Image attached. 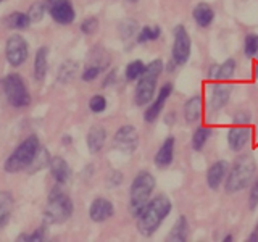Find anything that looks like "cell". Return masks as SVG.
<instances>
[{"label":"cell","mask_w":258,"mask_h":242,"mask_svg":"<svg viewBox=\"0 0 258 242\" xmlns=\"http://www.w3.org/2000/svg\"><path fill=\"white\" fill-rule=\"evenodd\" d=\"M78 68H79V65L76 62L67 60L58 70V81H60V83H70V81L76 76Z\"/></svg>","instance_id":"cell-26"},{"label":"cell","mask_w":258,"mask_h":242,"mask_svg":"<svg viewBox=\"0 0 258 242\" xmlns=\"http://www.w3.org/2000/svg\"><path fill=\"white\" fill-rule=\"evenodd\" d=\"M50 160H52V158H48V153H47L45 149H39L36 158L32 160V163H31L29 168H28V169H29V173H36L37 169H42L45 165H50Z\"/></svg>","instance_id":"cell-30"},{"label":"cell","mask_w":258,"mask_h":242,"mask_svg":"<svg viewBox=\"0 0 258 242\" xmlns=\"http://www.w3.org/2000/svg\"><path fill=\"white\" fill-rule=\"evenodd\" d=\"M234 71H236V60L228 58L223 65H213L210 68V78H216V79H221V81H228L232 78Z\"/></svg>","instance_id":"cell-21"},{"label":"cell","mask_w":258,"mask_h":242,"mask_svg":"<svg viewBox=\"0 0 258 242\" xmlns=\"http://www.w3.org/2000/svg\"><path fill=\"white\" fill-rule=\"evenodd\" d=\"M202 116V97L194 95L184 105V118L187 123H197Z\"/></svg>","instance_id":"cell-20"},{"label":"cell","mask_w":258,"mask_h":242,"mask_svg":"<svg viewBox=\"0 0 258 242\" xmlns=\"http://www.w3.org/2000/svg\"><path fill=\"white\" fill-rule=\"evenodd\" d=\"M39 149H40V144L36 136L26 137V141H23L12 155L7 158L5 171L18 173V171H23V169H28L29 165L32 163V160L36 158Z\"/></svg>","instance_id":"cell-4"},{"label":"cell","mask_w":258,"mask_h":242,"mask_svg":"<svg viewBox=\"0 0 258 242\" xmlns=\"http://www.w3.org/2000/svg\"><path fill=\"white\" fill-rule=\"evenodd\" d=\"M56 2H60V0H47L48 7H50V5H53V4H56Z\"/></svg>","instance_id":"cell-42"},{"label":"cell","mask_w":258,"mask_h":242,"mask_svg":"<svg viewBox=\"0 0 258 242\" xmlns=\"http://www.w3.org/2000/svg\"><path fill=\"white\" fill-rule=\"evenodd\" d=\"M168 239L176 240V242H181V240L187 239V220H185L184 216L177 218L174 228L171 229V232L168 234Z\"/></svg>","instance_id":"cell-25"},{"label":"cell","mask_w":258,"mask_h":242,"mask_svg":"<svg viewBox=\"0 0 258 242\" xmlns=\"http://www.w3.org/2000/svg\"><path fill=\"white\" fill-rule=\"evenodd\" d=\"M192 18L200 28L212 26V23L215 20V12H213L212 5H208L205 2L197 4L196 7H194V10H192Z\"/></svg>","instance_id":"cell-14"},{"label":"cell","mask_w":258,"mask_h":242,"mask_svg":"<svg viewBox=\"0 0 258 242\" xmlns=\"http://www.w3.org/2000/svg\"><path fill=\"white\" fill-rule=\"evenodd\" d=\"M97 28H99V21H97V18H87L83 21V24H81V31L84 32V34H94V32L97 31Z\"/></svg>","instance_id":"cell-36"},{"label":"cell","mask_w":258,"mask_h":242,"mask_svg":"<svg viewBox=\"0 0 258 242\" xmlns=\"http://www.w3.org/2000/svg\"><path fill=\"white\" fill-rule=\"evenodd\" d=\"M160 36H161L160 26H144L137 32V42L145 44V42H150V40H157Z\"/></svg>","instance_id":"cell-28"},{"label":"cell","mask_w":258,"mask_h":242,"mask_svg":"<svg viewBox=\"0 0 258 242\" xmlns=\"http://www.w3.org/2000/svg\"><path fill=\"white\" fill-rule=\"evenodd\" d=\"M145 70V65L141 60H134L126 67V79L127 81H134L139 79L142 76V73Z\"/></svg>","instance_id":"cell-31"},{"label":"cell","mask_w":258,"mask_h":242,"mask_svg":"<svg viewBox=\"0 0 258 242\" xmlns=\"http://www.w3.org/2000/svg\"><path fill=\"white\" fill-rule=\"evenodd\" d=\"M153 189H155V177L149 171H141L136 176L131 184V192H129V210L133 216L137 218L142 208L149 204Z\"/></svg>","instance_id":"cell-3"},{"label":"cell","mask_w":258,"mask_h":242,"mask_svg":"<svg viewBox=\"0 0 258 242\" xmlns=\"http://www.w3.org/2000/svg\"><path fill=\"white\" fill-rule=\"evenodd\" d=\"M13 210V197L8 192H0V228L7 223Z\"/></svg>","instance_id":"cell-24"},{"label":"cell","mask_w":258,"mask_h":242,"mask_svg":"<svg viewBox=\"0 0 258 242\" xmlns=\"http://www.w3.org/2000/svg\"><path fill=\"white\" fill-rule=\"evenodd\" d=\"M171 208V200L163 196V194L149 200V204L137 215V229H139V232L145 237H150L158 229V226L163 223L165 218L169 215Z\"/></svg>","instance_id":"cell-1"},{"label":"cell","mask_w":258,"mask_h":242,"mask_svg":"<svg viewBox=\"0 0 258 242\" xmlns=\"http://www.w3.org/2000/svg\"><path fill=\"white\" fill-rule=\"evenodd\" d=\"M47 55H48V48L47 47H40L37 53H36V60H34V78L37 81H42L45 78L47 73Z\"/></svg>","instance_id":"cell-23"},{"label":"cell","mask_w":258,"mask_h":242,"mask_svg":"<svg viewBox=\"0 0 258 242\" xmlns=\"http://www.w3.org/2000/svg\"><path fill=\"white\" fill-rule=\"evenodd\" d=\"M89 108L94 113H102L107 108V100H105L103 95H94L91 100H89Z\"/></svg>","instance_id":"cell-34"},{"label":"cell","mask_w":258,"mask_h":242,"mask_svg":"<svg viewBox=\"0 0 258 242\" xmlns=\"http://www.w3.org/2000/svg\"><path fill=\"white\" fill-rule=\"evenodd\" d=\"M7 60L13 67H20L28 58V44L20 34H13L7 40Z\"/></svg>","instance_id":"cell-10"},{"label":"cell","mask_w":258,"mask_h":242,"mask_svg":"<svg viewBox=\"0 0 258 242\" xmlns=\"http://www.w3.org/2000/svg\"><path fill=\"white\" fill-rule=\"evenodd\" d=\"M173 158H174V137L169 136V137H166L165 142L161 144V147L157 152L155 165L160 168H166L168 165H171Z\"/></svg>","instance_id":"cell-15"},{"label":"cell","mask_w":258,"mask_h":242,"mask_svg":"<svg viewBox=\"0 0 258 242\" xmlns=\"http://www.w3.org/2000/svg\"><path fill=\"white\" fill-rule=\"evenodd\" d=\"M119 32H121V36H123L124 39L131 37L133 34H136V32H137V23L134 20H126V21H123V23L119 24Z\"/></svg>","instance_id":"cell-33"},{"label":"cell","mask_w":258,"mask_h":242,"mask_svg":"<svg viewBox=\"0 0 258 242\" xmlns=\"http://www.w3.org/2000/svg\"><path fill=\"white\" fill-rule=\"evenodd\" d=\"M171 92H173V84L166 83V84L161 86L160 92H158V97H157L155 100H153V103L150 105V107L145 110V115H144L145 121L152 123V121H155L158 118L160 111L163 110L165 103H166V99H168L169 95H171Z\"/></svg>","instance_id":"cell-11"},{"label":"cell","mask_w":258,"mask_h":242,"mask_svg":"<svg viewBox=\"0 0 258 242\" xmlns=\"http://www.w3.org/2000/svg\"><path fill=\"white\" fill-rule=\"evenodd\" d=\"M173 36H174V42H173V50L171 56L173 62L176 65H184L187 63L189 56H190V36L187 29H185L184 24H177L173 29Z\"/></svg>","instance_id":"cell-8"},{"label":"cell","mask_w":258,"mask_h":242,"mask_svg":"<svg viewBox=\"0 0 258 242\" xmlns=\"http://www.w3.org/2000/svg\"><path fill=\"white\" fill-rule=\"evenodd\" d=\"M60 186H55L52 189L50 196H48V202L44 212V220L47 224H60L70 220L73 215V202L71 199L64 194Z\"/></svg>","instance_id":"cell-2"},{"label":"cell","mask_w":258,"mask_h":242,"mask_svg":"<svg viewBox=\"0 0 258 242\" xmlns=\"http://www.w3.org/2000/svg\"><path fill=\"white\" fill-rule=\"evenodd\" d=\"M50 171L56 184H64L70 179V174H71L68 163L61 157H53L50 160Z\"/></svg>","instance_id":"cell-18"},{"label":"cell","mask_w":258,"mask_h":242,"mask_svg":"<svg viewBox=\"0 0 258 242\" xmlns=\"http://www.w3.org/2000/svg\"><path fill=\"white\" fill-rule=\"evenodd\" d=\"M113 213H115V208H113L111 202L108 199H95L92 202L91 208H89V216H91V220L95 223L107 221L108 218L113 216Z\"/></svg>","instance_id":"cell-13"},{"label":"cell","mask_w":258,"mask_h":242,"mask_svg":"<svg viewBox=\"0 0 258 242\" xmlns=\"http://www.w3.org/2000/svg\"><path fill=\"white\" fill-rule=\"evenodd\" d=\"M161 71H163V62L160 58L150 62L147 67H145L136 87V97H134L136 105L142 107V105L149 103L153 99V94H155V89H157V79L160 78Z\"/></svg>","instance_id":"cell-5"},{"label":"cell","mask_w":258,"mask_h":242,"mask_svg":"<svg viewBox=\"0 0 258 242\" xmlns=\"http://www.w3.org/2000/svg\"><path fill=\"white\" fill-rule=\"evenodd\" d=\"M100 71H102V68H99V67H95V65H89V67L84 70V73H83V79L84 81H94L97 76L100 75Z\"/></svg>","instance_id":"cell-37"},{"label":"cell","mask_w":258,"mask_h":242,"mask_svg":"<svg viewBox=\"0 0 258 242\" xmlns=\"http://www.w3.org/2000/svg\"><path fill=\"white\" fill-rule=\"evenodd\" d=\"M2 87L7 95V100L10 102L13 107H26L31 102V97L26 86H24L23 79L18 75H8L2 79Z\"/></svg>","instance_id":"cell-7"},{"label":"cell","mask_w":258,"mask_h":242,"mask_svg":"<svg viewBox=\"0 0 258 242\" xmlns=\"http://www.w3.org/2000/svg\"><path fill=\"white\" fill-rule=\"evenodd\" d=\"M210 129H207V128H197L196 129V133H194V137H192V147H194V150H202L204 149V145L207 144V141H208V137H210Z\"/></svg>","instance_id":"cell-29"},{"label":"cell","mask_w":258,"mask_h":242,"mask_svg":"<svg viewBox=\"0 0 258 242\" xmlns=\"http://www.w3.org/2000/svg\"><path fill=\"white\" fill-rule=\"evenodd\" d=\"M48 12H50L52 18L58 23V24H71L75 21V8L68 2V0H60L53 5L48 7Z\"/></svg>","instance_id":"cell-12"},{"label":"cell","mask_w":258,"mask_h":242,"mask_svg":"<svg viewBox=\"0 0 258 242\" xmlns=\"http://www.w3.org/2000/svg\"><path fill=\"white\" fill-rule=\"evenodd\" d=\"M105 137H107V133L102 126H94L91 128V131L87 134V147L92 153L100 152L103 144H105Z\"/></svg>","instance_id":"cell-22"},{"label":"cell","mask_w":258,"mask_h":242,"mask_svg":"<svg viewBox=\"0 0 258 242\" xmlns=\"http://www.w3.org/2000/svg\"><path fill=\"white\" fill-rule=\"evenodd\" d=\"M23 239H26L29 242H34V240H44L45 239V229L44 228H39L36 229L32 234H29V236H20L18 240H23Z\"/></svg>","instance_id":"cell-38"},{"label":"cell","mask_w":258,"mask_h":242,"mask_svg":"<svg viewBox=\"0 0 258 242\" xmlns=\"http://www.w3.org/2000/svg\"><path fill=\"white\" fill-rule=\"evenodd\" d=\"M7 26L8 28H12V29H26L29 26V16L28 15H24L21 12H15L12 13L10 16H7Z\"/></svg>","instance_id":"cell-27"},{"label":"cell","mask_w":258,"mask_h":242,"mask_svg":"<svg viewBox=\"0 0 258 242\" xmlns=\"http://www.w3.org/2000/svg\"><path fill=\"white\" fill-rule=\"evenodd\" d=\"M258 205V181L250 189V208H255Z\"/></svg>","instance_id":"cell-39"},{"label":"cell","mask_w":258,"mask_h":242,"mask_svg":"<svg viewBox=\"0 0 258 242\" xmlns=\"http://www.w3.org/2000/svg\"><path fill=\"white\" fill-rule=\"evenodd\" d=\"M255 174V160L250 155H242L236 160L226 179V192L234 194L245 189Z\"/></svg>","instance_id":"cell-6"},{"label":"cell","mask_w":258,"mask_h":242,"mask_svg":"<svg viewBox=\"0 0 258 242\" xmlns=\"http://www.w3.org/2000/svg\"><path fill=\"white\" fill-rule=\"evenodd\" d=\"M113 145L124 153H134L137 145H139V133L134 126L129 125L119 128L113 137Z\"/></svg>","instance_id":"cell-9"},{"label":"cell","mask_w":258,"mask_h":242,"mask_svg":"<svg viewBox=\"0 0 258 242\" xmlns=\"http://www.w3.org/2000/svg\"><path fill=\"white\" fill-rule=\"evenodd\" d=\"M0 2H2V0H0Z\"/></svg>","instance_id":"cell-45"},{"label":"cell","mask_w":258,"mask_h":242,"mask_svg":"<svg viewBox=\"0 0 258 242\" xmlns=\"http://www.w3.org/2000/svg\"><path fill=\"white\" fill-rule=\"evenodd\" d=\"M44 12H45V7L42 4H34V5H32L29 13H28L31 23H37V21L42 20L44 18Z\"/></svg>","instance_id":"cell-35"},{"label":"cell","mask_w":258,"mask_h":242,"mask_svg":"<svg viewBox=\"0 0 258 242\" xmlns=\"http://www.w3.org/2000/svg\"><path fill=\"white\" fill-rule=\"evenodd\" d=\"M244 53L248 58H252L258 53V36L256 34H247L244 40Z\"/></svg>","instance_id":"cell-32"},{"label":"cell","mask_w":258,"mask_h":242,"mask_svg":"<svg viewBox=\"0 0 258 242\" xmlns=\"http://www.w3.org/2000/svg\"><path fill=\"white\" fill-rule=\"evenodd\" d=\"M231 239H232V236H226V237H224V242H229Z\"/></svg>","instance_id":"cell-43"},{"label":"cell","mask_w":258,"mask_h":242,"mask_svg":"<svg viewBox=\"0 0 258 242\" xmlns=\"http://www.w3.org/2000/svg\"><path fill=\"white\" fill-rule=\"evenodd\" d=\"M127 2H133L134 4V2H137V0H127Z\"/></svg>","instance_id":"cell-44"},{"label":"cell","mask_w":258,"mask_h":242,"mask_svg":"<svg viewBox=\"0 0 258 242\" xmlns=\"http://www.w3.org/2000/svg\"><path fill=\"white\" fill-rule=\"evenodd\" d=\"M256 239H258V234H256V232H255V234H252V236L248 237V240H256Z\"/></svg>","instance_id":"cell-41"},{"label":"cell","mask_w":258,"mask_h":242,"mask_svg":"<svg viewBox=\"0 0 258 242\" xmlns=\"http://www.w3.org/2000/svg\"><path fill=\"white\" fill-rule=\"evenodd\" d=\"M248 121H250V115L247 111H239L237 116L234 118V123H236V125H247Z\"/></svg>","instance_id":"cell-40"},{"label":"cell","mask_w":258,"mask_h":242,"mask_svg":"<svg viewBox=\"0 0 258 242\" xmlns=\"http://www.w3.org/2000/svg\"><path fill=\"white\" fill-rule=\"evenodd\" d=\"M250 139V129L245 128V126H236L232 128L229 131V136H228V142H229V147L237 152L240 150L244 145L248 142Z\"/></svg>","instance_id":"cell-17"},{"label":"cell","mask_w":258,"mask_h":242,"mask_svg":"<svg viewBox=\"0 0 258 242\" xmlns=\"http://www.w3.org/2000/svg\"><path fill=\"white\" fill-rule=\"evenodd\" d=\"M232 92V84L228 83H220L216 84L213 89V95H212V107L213 110H220L223 108L229 100V95Z\"/></svg>","instance_id":"cell-19"},{"label":"cell","mask_w":258,"mask_h":242,"mask_svg":"<svg viewBox=\"0 0 258 242\" xmlns=\"http://www.w3.org/2000/svg\"><path fill=\"white\" fill-rule=\"evenodd\" d=\"M226 169H228V163L224 160H218L210 166L207 173V184L210 186V189H218L223 181V177L226 176Z\"/></svg>","instance_id":"cell-16"}]
</instances>
